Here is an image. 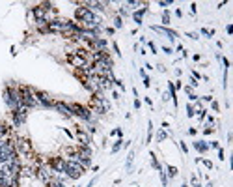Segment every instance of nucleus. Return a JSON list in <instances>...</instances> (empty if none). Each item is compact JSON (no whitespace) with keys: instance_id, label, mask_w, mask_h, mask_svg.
Wrapping results in <instances>:
<instances>
[{"instance_id":"obj_1","label":"nucleus","mask_w":233,"mask_h":187,"mask_svg":"<svg viewBox=\"0 0 233 187\" xmlns=\"http://www.w3.org/2000/svg\"><path fill=\"white\" fill-rule=\"evenodd\" d=\"M75 17H76V21L80 23V26H86V24H93V23H97V24H101V19H99L97 15L91 10H88L86 6H82V4H79V8L75 10Z\"/></svg>"},{"instance_id":"obj_2","label":"nucleus","mask_w":233,"mask_h":187,"mask_svg":"<svg viewBox=\"0 0 233 187\" xmlns=\"http://www.w3.org/2000/svg\"><path fill=\"white\" fill-rule=\"evenodd\" d=\"M13 144H15V152H17L21 157H28V159H34V157H36V154H34V146H32V142L28 140V138L17 137L15 140H13Z\"/></svg>"},{"instance_id":"obj_3","label":"nucleus","mask_w":233,"mask_h":187,"mask_svg":"<svg viewBox=\"0 0 233 187\" xmlns=\"http://www.w3.org/2000/svg\"><path fill=\"white\" fill-rule=\"evenodd\" d=\"M4 103L10 107V110H15V109L21 107L17 86H6V88H4Z\"/></svg>"},{"instance_id":"obj_4","label":"nucleus","mask_w":233,"mask_h":187,"mask_svg":"<svg viewBox=\"0 0 233 187\" xmlns=\"http://www.w3.org/2000/svg\"><path fill=\"white\" fill-rule=\"evenodd\" d=\"M84 169L80 163H76V161H73V159H67V163H65V172H63V174H65L69 180H79L82 174H84Z\"/></svg>"},{"instance_id":"obj_5","label":"nucleus","mask_w":233,"mask_h":187,"mask_svg":"<svg viewBox=\"0 0 233 187\" xmlns=\"http://www.w3.org/2000/svg\"><path fill=\"white\" fill-rule=\"evenodd\" d=\"M69 107H71L73 116H79V118L84 120V122H93V112H91L88 107L80 105V103H71Z\"/></svg>"},{"instance_id":"obj_6","label":"nucleus","mask_w":233,"mask_h":187,"mask_svg":"<svg viewBox=\"0 0 233 187\" xmlns=\"http://www.w3.org/2000/svg\"><path fill=\"white\" fill-rule=\"evenodd\" d=\"M65 163H67V159H65V157L54 155V157H49L47 167L51 169L54 174H63V172H65Z\"/></svg>"},{"instance_id":"obj_7","label":"nucleus","mask_w":233,"mask_h":187,"mask_svg":"<svg viewBox=\"0 0 233 187\" xmlns=\"http://www.w3.org/2000/svg\"><path fill=\"white\" fill-rule=\"evenodd\" d=\"M65 60H67L75 69H82V67L88 66V58L82 56V54H79V52H69L67 56H65Z\"/></svg>"},{"instance_id":"obj_8","label":"nucleus","mask_w":233,"mask_h":187,"mask_svg":"<svg viewBox=\"0 0 233 187\" xmlns=\"http://www.w3.org/2000/svg\"><path fill=\"white\" fill-rule=\"evenodd\" d=\"M28 109H24V107H19V109H15V110H11V120H13V126L15 127H21L23 123L26 122V118H28V112H26Z\"/></svg>"},{"instance_id":"obj_9","label":"nucleus","mask_w":233,"mask_h":187,"mask_svg":"<svg viewBox=\"0 0 233 187\" xmlns=\"http://www.w3.org/2000/svg\"><path fill=\"white\" fill-rule=\"evenodd\" d=\"M54 176H56V174H54V172L47 167V165H43V167H37V169H36V178H37V180H41V182H43L45 185H47L49 182H52Z\"/></svg>"},{"instance_id":"obj_10","label":"nucleus","mask_w":233,"mask_h":187,"mask_svg":"<svg viewBox=\"0 0 233 187\" xmlns=\"http://www.w3.org/2000/svg\"><path fill=\"white\" fill-rule=\"evenodd\" d=\"M36 98H37V101H39V105H41V109H51V107H54V99L49 95L47 92H41V90H36Z\"/></svg>"},{"instance_id":"obj_11","label":"nucleus","mask_w":233,"mask_h":187,"mask_svg":"<svg viewBox=\"0 0 233 187\" xmlns=\"http://www.w3.org/2000/svg\"><path fill=\"white\" fill-rule=\"evenodd\" d=\"M75 135H76V140H79L80 146H90L91 144V135L88 133V131H84L82 127H76Z\"/></svg>"},{"instance_id":"obj_12","label":"nucleus","mask_w":233,"mask_h":187,"mask_svg":"<svg viewBox=\"0 0 233 187\" xmlns=\"http://www.w3.org/2000/svg\"><path fill=\"white\" fill-rule=\"evenodd\" d=\"M151 30L159 32V34H164V36H168V39H170V41H175V38H177V32L172 30V28H166V26H157V24H151Z\"/></svg>"},{"instance_id":"obj_13","label":"nucleus","mask_w":233,"mask_h":187,"mask_svg":"<svg viewBox=\"0 0 233 187\" xmlns=\"http://www.w3.org/2000/svg\"><path fill=\"white\" fill-rule=\"evenodd\" d=\"M52 109H56L62 116H65V118H71V116H73L71 107H69L67 103H63V101H54V107H52Z\"/></svg>"},{"instance_id":"obj_14","label":"nucleus","mask_w":233,"mask_h":187,"mask_svg":"<svg viewBox=\"0 0 233 187\" xmlns=\"http://www.w3.org/2000/svg\"><path fill=\"white\" fill-rule=\"evenodd\" d=\"M112 86H114V81L108 79V77H99V88H101V92H104V90H112Z\"/></svg>"},{"instance_id":"obj_15","label":"nucleus","mask_w":233,"mask_h":187,"mask_svg":"<svg viewBox=\"0 0 233 187\" xmlns=\"http://www.w3.org/2000/svg\"><path fill=\"white\" fill-rule=\"evenodd\" d=\"M146 13H147V8H146V4L142 6V8H140V10H136L135 13H132V19H135V23L140 26V24H142V17L146 15Z\"/></svg>"},{"instance_id":"obj_16","label":"nucleus","mask_w":233,"mask_h":187,"mask_svg":"<svg viewBox=\"0 0 233 187\" xmlns=\"http://www.w3.org/2000/svg\"><path fill=\"white\" fill-rule=\"evenodd\" d=\"M76 154H79V157H84V159H91V148L90 146H76Z\"/></svg>"},{"instance_id":"obj_17","label":"nucleus","mask_w":233,"mask_h":187,"mask_svg":"<svg viewBox=\"0 0 233 187\" xmlns=\"http://www.w3.org/2000/svg\"><path fill=\"white\" fill-rule=\"evenodd\" d=\"M21 178H36V169L23 167V169H21Z\"/></svg>"},{"instance_id":"obj_18","label":"nucleus","mask_w":233,"mask_h":187,"mask_svg":"<svg viewBox=\"0 0 233 187\" xmlns=\"http://www.w3.org/2000/svg\"><path fill=\"white\" fill-rule=\"evenodd\" d=\"M192 146L200 152V154H205V152L209 150V144L207 142H203V140H196V142H192Z\"/></svg>"},{"instance_id":"obj_19","label":"nucleus","mask_w":233,"mask_h":187,"mask_svg":"<svg viewBox=\"0 0 233 187\" xmlns=\"http://www.w3.org/2000/svg\"><path fill=\"white\" fill-rule=\"evenodd\" d=\"M10 133H11V127L8 126V123H0V138H8L10 137Z\"/></svg>"},{"instance_id":"obj_20","label":"nucleus","mask_w":233,"mask_h":187,"mask_svg":"<svg viewBox=\"0 0 233 187\" xmlns=\"http://www.w3.org/2000/svg\"><path fill=\"white\" fill-rule=\"evenodd\" d=\"M151 138H153V122L149 120V122H147V138H146V144H149Z\"/></svg>"},{"instance_id":"obj_21","label":"nucleus","mask_w":233,"mask_h":187,"mask_svg":"<svg viewBox=\"0 0 233 187\" xmlns=\"http://www.w3.org/2000/svg\"><path fill=\"white\" fill-rule=\"evenodd\" d=\"M177 176V169L172 167V165H168L166 167V178H175Z\"/></svg>"},{"instance_id":"obj_22","label":"nucleus","mask_w":233,"mask_h":187,"mask_svg":"<svg viewBox=\"0 0 233 187\" xmlns=\"http://www.w3.org/2000/svg\"><path fill=\"white\" fill-rule=\"evenodd\" d=\"M132 161H135V152H129V155H127V161H125V169H127V170H131Z\"/></svg>"},{"instance_id":"obj_23","label":"nucleus","mask_w":233,"mask_h":187,"mask_svg":"<svg viewBox=\"0 0 233 187\" xmlns=\"http://www.w3.org/2000/svg\"><path fill=\"white\" fill-rule=\"evenodd\" d=\"M149 157H151V167H153V169H157V170H160L162 167H160V163L157 161V155H155V152H151Z\"/></svg>"},{"instance_id":"obj_24","label":"nucleus","mask_w":233,"mask_h":187,"mask_svg":"<svg viewBox=\"0 0 233 187\" xmlns=\"http://www.w3.org/2000/svg\"><path fill=\"white\" fill-rule=\"evenodd\" d=\"M162 24H164L166 28H168V24H170V11H168V10L162 11Z\"/></svg>"},{"instance_id":"obj_25","label":"nucleus","mask_w":233,"mask_h":187,"mask_svg":"<svg viewBox=\"0 0 233 187\" xmlns=\"http://www.w3.org/2000/svg\"><path fill=\"white\" fill-rule=\"evenodd\" d=\"M123 146V138H118V140L114 142V146H112V154H116V152H119Z\"/></svg>"},{"instance_id":"obj_26","label":"nucleus","mask_w":233,"mask_h":187,"mask_svg":"<svg viewBox=\"0 0 233 187\" xmlns=\"http://www.w3.org/2000/svg\"><path fill=\"white\" fill-rule=\"evenodd\" d=\"M166 137H168V133L164 129H159L157 131V142H162V140H166Z\"/></svg>"},{"instance_id":"obj_27","label":"nucleus","mask_w":233,"mask_h":187,"mask_svg":"<svg viewBox=\"0 0 233 187\" xmlns=\"http://www.w3.org/2000/svg\"><path fill=\"white\" fill-rule=\"evenodd\" d=\"M114 28H123V21H121V17H119V15L114 17Z\"/></svg>"},{"instance_id":"obj_28","label":"nucleus","mask_w":233,"mask_h":187,"mask_svg":"<svg viewBox=\"0 0 233 187\" xmlns=\"http://www.w3.org/2000/svg\"><path fill=\"white\" fill-rule=\"evenodd\" d=\"M159 176H160V182H162V185L166 187V185H168V178H166V172L160 169V170H159Z\"/></svg>"},{"instance_id":"obj_29","label":"nucleus","mask_w":233,"mask_h":187,"mask_svg":"<svg viewBox=\"0 0 233 187\" xmlns=\"http://www.w3.org/2000/svg\"><path fill=\"white\" fill-rule=\"evenodd\" d=\"M196 114V110H194V107L192 105H187V116L188 118H192V116Z\"/></svg>"},{"instance_id":"obj_30","label":"nucleus","mask_w":233,"mask_h":187,"mask_svg":"<svg viewBox=\"0 0 233 187\" xmlns=\"http://www.w3.org/2000/svg\"><path fill=\"white\" fill-rule=\"evenodd\" d=\"M201 34H203V36H207V38H213V36H215V30H207V28H201Z\"/></svg>"},{"instance_id":"obj_31","label":"nucleus","mask_w":233,"mask_h":187,"mask_svg":"<svg viewBox=\"0 0 233 187\" xmlns=\"http://www.w3.org/2000/svg\"><path fill=\"white\" fill-rule=\"evenodd\" d=\"M211 109H213L215 112H218V110H220V105H218V101H215V99L211 101Z\"/></svg>"},{"instance_id":"obj_32","label":"nucleus","mask_w":233,"mask_h":187,"mask_svg":"<svg viewBox=\"0 0 233 187\" xmlns=\"http://www.w3.org/2000/svg\"><path fill=\"white\" fill-rule=\"evenodd\" d=\"M190 183H192V187H201V183L198 182V178H196V176H192V178H190Z\"/></svg>"},{"instance_id":"obj_33","label":"nucleus","mask_w":233,"mask_h":187,"mask_svg":"<svg viewBox=\"0 0 233 187\" xmlns=\"http://www.w3.org/2000/svg\"><path fill=\"white\" fill-rule=\"evenodd\" d=\"M147 47L151 49V52H153V54H157V45H155L153 41H147Z\"/></svg>"},{"instance_id":"obj_34","label":"nucleus","mask_w":233,"mask_h":187,"mask_svg":"<svg viewBox=\"0 0 233 187\" xmlns=\"http://www.w3.org/2000/svg\"><path fill=\"white\" fill-rule=\"evenodd\" d=\"M118 13H119V15H129V10H127V8H125V4H123L121 8L118 10Z\"/></svg>"},{"instance_id":"obj_35","label":"nucleus","mask_w":233,"mask_h":187,"mask_svg":"<svg viewBox=\"0 0 233 187\" xmlns=\"http://www.w3.org/2000/svg\"><path fill=\"white\" fill-rule=\"evenodd\" d=\"M110 135H112V137L116 135V137H119V138H121V135H123V133H121V129L118 127V129H114V131H110Z\"/></svg>"},{"instance_id":"obj_36","label":"nucleus","mask_w":233,"mask_h":187,"mask_svg":"<svg viewBox=\"0 0 233 187\" xmlns=\"http://www.w3.org/2000/svg\"><path fill=\"white\" fill-rule=\"evenodd\" d=\"M179 146H181V150H183V154H188V146H187V144L183 142V140L179 142Z\"/></svg>"},{"instance_id":"obj_37","label":"nucleus","mask_w":233,"mask_h":187,"mask_svg":"<svg viewBox=\"0 0 233 187\" xmlns=\"http://www.w3.org/2000/svg\"><path fill=\"white\" fill-rule=\"evenodd\" d=\"M172 4V0H160L159 2V6H162V8H166V6H170Z\"/></svg>"},{"instance_id":"obj_38","label":"nucleus","mask_w":233,"mask_h":187,"mask_svg":"<svg viewBox=\"0 0 233 187\" xmlns=\"http://www.w3.org/2000/svg\"><path fill=\"white\" fill-rule=\"evenodd\" d=\"M112 47H114V52L118 54V56H121V52H119V47H118V43H116V41L112 43Z\"/></svg>"},{"instance_id":"obj_39","label":"nucleus","mask_w":233,"mask_h":187,"mask_svg":"<svg viewBox=\"0 0 233 187\" xmlns=\"http://www.w3.org/2000/svg\"><path fill=\"white\" fill-rule=\"evenodd\" d=\"M198 84H200V82H198V81H196L194 77H192V79H190V88H196Z\"/></svg>"},{"instance_id":"obj_40","label":"nucleus","mask_w":233,"mask_h":187,"mask_svg":"<svg viewBox=\"0 0 233 187\" xmlns=\"http://www.w3.org/2000/svg\"><path fill=\"white\" fill-rule=\"evenodd\" d=\"M187 36H188V38H192V39H200V38H198V34H196V32H187Z\"/></svg>"},{"instance_id":"obj_41","label":"nucleus","mask_w":233,"mask_h":187,"mask_svg":"<svg viewBox=\"0 0 233 187\" xmlns=\"http://www.w3.org/2000/svg\"><path fill=\"white\" fill-rule=\"evenodd\" d=\"M144 86H146V88H149V86H151V81H149V77H144Z\"/></svg>"},{"instance_id":"obj_42","label":"nucleus","mask_w":233,"mask_h":187,"mask_svg":"<svg viewBox=\"0 0 233 187\" xmlns=\"http://www.w3.org/2000/svg\"><path fill=\"white\" fill-rule=\"evenodd\" d=\"M114 84H118L119 88H121V90H125V86H123V82L121 81H119V79H114Z\"/></svg>"},{"instance_id":"obj_43","label":"nucleus","mask_w":233,"mask_h":187,"mask_svg":"<svg viewBox=\"0 0 233 187\" xmlns=\"http://www.w3.org/2000/svg\"><path fill=\"white\" fill-rule=\"evenodd\" d=\"M209 148H215V150H218L220 146H218V142H216V140H213V142H209Z\"/></svg>"},{"instance_id":"obj_44","label":"nucleus","mask_w":233,"mask_h":187,"mask_svg":"<svg viewBox=\"0 0 233 187\" xmlns=\"http://www.w3.org/2000/svg\"><path fill=\"white\" fill-rule=\"evenodd\" d=\"M203 165H205V167H207V169H213V163H211V161H209V159H203Z\"/></svg>"},{"instance_id":"obj_45","label":"nucleus","mask_w":233,"mask_h":187,"mask_svg":"<svg viewBox=\"0 0 233 187\" xmlns=\"http://www.w3.org/2000/svg\"><path fill=\"white\" fill-rule=\"evenodd\" d=\"M140 107H142V103H140V99H138V98H136V99H135V109H136V110H138V109H140Z\"/></svg>"},{"instance_id":"obj_46","label":"nucleus","mask_w":233,"mask_h":187,"mask_svg":"<svg viewBox=\"0 0 233 187\" xmlns=\"http://www.w3.org/2000/svg\"><path fill=\"white\" fill-rule=\"evenodd\" d=\"M162 51H164L166 54H172L173 51H172V47H162Z\"/></svg>"},{"instance_id":"obj_47","label":"nucleus","mask_w":233,"mask_h":187,"mask_svg":"<svg viewBox=\"0 0 233 187\" xmlns=\"http://www.w3.org/2000/svg\"><path fill=\"white\" fill-rule=\"evenodd\" d=\"M114 30H116L114 26H108V28H107V34H108V36H112V34H114Z\"/></svg>"},{"instance_id":"obj_48","label":"nucleus","mask_w":233,"mask_h":187,"mask_svg":"<svg viewBox=\"0 0 233 187\" xmlns=\"http://www.w3.org/2000/svg\"><path fill=\"white\" fill-rule=\"evenodd\" d=\"M95 131H97V129H95V126H90V127H88V133H90V135H93Z\"/></svg>"},{"instance_id":"obj_49","label":"nucleus","mask_w":233,"mask_h":187,"mask_svg":"<svg viewBox=\"0 0 233 187\" xmlns=\"http://www.w3.org/2000/svg\"><path fill=\"white\" fill-rule=\"evenodd\" d=\"M226 32H228V34H233V24H228V26H226Z\"/></svg>"},{"instance_id":"obj_50","label":"nucleus","mask_w":233,"mask_h":187,"mask_svg":"<svg viewBox=\"0 0 233 187\" xmlns=\"http://www.w3.org/2000/svg\"><path fill=\"white\" fill-rule=\"evenodd\" d=\"M213 131H215V129H213V127H207V129H205V131H203V135H211V133H213Z\"/></svg>"},{"instance_id":"obj_51","label":"nucleus","mask_w":233,"mask_h":187,"mask_svg":"<svg viewBox=\"0 0 233 187\" xmlns=\"http://www.w3.org/2000/svg\"><path fill=\"white\" fill-rule=\"evenodd\" d=\"M196 133H198L196 127H190V129H188V135H196Z\"/></svg>"},{"instance_id":"obj_52","label":"nucleus","mask_w":233,"mask_h":187,"mask_svg":"<svg viewBox=\"0 0 233 187\" xmlns=\"http://www.w3.org/2000/svg\"><path fill=\"white\" fill-rule=\"evenodd\" d=\"M218 159H224V150L218 148Z\"/></svg>"},{"instance_id":"obj_53","label":"nucleus","mask_w":233,"mask_h":187,"mask_svg":"<svg viewBox=\"0 0 233 187\" xmlns=\"http://www.w3.org/2000/svg\"><path fill=\"white\" fill-rule=\"evenodd\" d=\"M144 101H146L149 107H153V101H151V98H144Z\"/></svg>"},{"instance_id":"obj_54","label":"nucleus","mask_w":233,"mask_h":187,"mask_svg":"<svg viewBox=\"0 0 233 187\" xmlns=\"http://www.w3.org/2000/svg\"><path fill=\"white\" fill-rule=\"evenodd\" d=\"M112 98H114V99H119V94L116 92V90H112Z\"/></svg>"},{"instance_id":"obj_55","label":"nucleus","mask_w":233,"mask_h":187,"mask_svg":"<svg viewBox=\"0 0 233 187\" xmlns=\"http://www.w3.org/2000/svg\"><path fill=\"white\" fill-rule=\"evenodd\" d=\"M63 131H65V135H67L69 138H73V133H71V131H69V129H65V127H63Z\"/></svg>"},{"instance_id":"obj_56","label":"nucleus","mask_w":233,"mask_h":187,"mask_svg":"<svg viewBox=\"0 0 233 187\" xmlns=\"http://www.w3.org/2000/svg\"><path fill=\"white\" fill-rule=\"evenodd\" d=\"M190 11H192V13H196V2H192V4H190Z\"/></svg>"},{"instance_id":"obj_57","label":"nucleus","mask_w":233,"mask_h":187,"mask_svg":"<svg viewBox=\"0 0 233 187\" xmlns=\"http://www.w3.org/2000/svg\"><path fill=\"white\" fill-rule=\"evenodd\" d=\"M157 69H159L160 73H164V71H166V67H164V66H157Z\"/></svg>"},{"instance_id":"obj_58","label":"nucleus","mask_w":233,"mask_h":187,"mask_svg":"<svg viewBox=\"0 0 233 187\" xmlns=\"http://www.w3.org/2000/svg\"><path fill=\"white\" fill-rule=\"evenodd\" d=\"M185 92H187V94L190 95V94H192V88H190V86H185Z\"/></svg>"},{"instance_id":"obj_59","label":"nucleus","mask_w":233,"mask_h":187,"mask_svg":"<svg viewBox=\"0 0 233 187\" xmlns=\"http://www.w3.org/2000/svg\"><path fill=\"white\" fill-rule=\"evenodd\" d=\"M93 185H95V178H93V180H91V182L88 183V187H93Z\"/></svg>"},{"instance_id":"obj_60","label":"nucleus","mask_w":233,"mask_h":187,"mask_svg":"<svg viewBox=\"0 0 233 187\" xmlns=\"http://www.w3.org/2000/svg\"><path fill=\"white\" fill-rule=\"evenodd\" d=\"M181 187H188V183H183V185H181Z\"/></svg>"}]
</instances>
